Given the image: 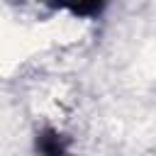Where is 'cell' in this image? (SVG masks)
<instances>
[{
	"instance_id": "6da1fadb",
	"label": "cell",
	"mask_w": 156,
	"mask_h": 156,
	"mask_svg": "<svg viewBox=\"0 0 156 156\" xmlns=\"http://www.w3.org/2000/svg\"><path fill=\"white\" fill-rule=\"evenodd\" d=\"M44 2H49L56 10H66L71 15H78V17H95L105 10V5L110 0H44Z\"/></svg>"
}]
</instances>
